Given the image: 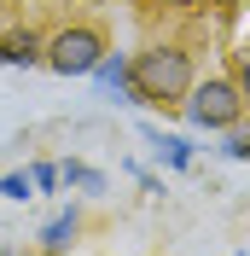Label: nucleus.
<instances>
[{
  "label": "nucleus",
  "instance_id": "1",
  "mask_svg": "<svg viewBox=\"0 0 250 256\" xmlns=\"http://www.w3.org/2000/svg\"><path fill=\"white\" fill-rule=\"evenodd\" d=\"M192 82H198V64H192V47L180 41H152V47L128 52V105L180 111Z\"/></svg>",
  "mask_w": 250,
  "mask_h": 256
},
{
  "label": "nucleus",
  "instance_id": "2",
  "mask_svg": "<svg viewBox=\"0 0 250 256\" xmlns=\"http://www.w3.org/2000/svg\"><path fill=\"white\" fill-rule=\"evenodd\" d=\"M180 116H186V128H198V134H221V128L244 122L238 82L233 76H198L186 88V99H180Z\"/></svg>",
  "mask_w": 250,
  "mask_h": 256
},
{
  "label": "nucleus",
  "instance_id": "3",
  "mask_svg": "<svg viewBox=\"0 0 250 256\" xmlns=\"http://www.w3.org/2000/svg\"><path fill=\"white\" fill-rule=\"evenodd\" d=\"M99 58H105V35H99L94 24H64V30H52L47 35V52H41V64H47L52 76H64V82L94 76Z\"/></svg>",
  "mask_w": 250,
  "mask_h": 256
},
{
  "label": "nucleus",
  "instance_id": "4",
  "mask_svg": "<svg viewBox=\"0 0 250 256\" xmlns=\"http://www.w3.org/2000/svg\"><path fill=\"white\" fill-rule=\"evenodd\" d=\"M140 140L152 146V158L163 163V169H174V175H180V169H192V163H198V146H192L186 134H169V128H157V122H146V128H140Z\"/></svg>",
  "mask_w": 250,
  "mask_h": 256
},
{
  "label": "nucleus",
  "instance_id": "5",
  "mask_svg": "<svg viewBox=\"0 0 250 256\" xmlns=\"http://www.w3.org/2000/svg\"><path fill=\"white\" fill-rule=\"evenodd\" d=\"M47 52V35L30 30V24H12V30H0V64H12V70H35Z\"/></svg>",
  "mask_w": 250,
  "mask_h": 256
},
{
  "label": "nucleus",
  "instance_id": "6",
  "mask_svg": "<svg viewBox=\"0 0 250 256\" xmlns=\"http://www.w3.org/2000/svg\"><path fill=\"white\" fill-rule=\"evenodd\" d=\"M76 233H82V210L70 204V210H58V216L35 233V244H41V256H64L70 244H76Z\"/></svg>",
  "mask_w": 250,
  "mask_h": 256
},
{
  "label": "nucleus",
  "instance_id": "7",
  "mask_svg": "<svg viewBox=\"0 0 250 256\" xmlns=\"http://www.w3.org/2000/svg\"><path fill=\"white\" fill-rule=\"evenodd\" d=\"M88 82H94L105 99L128 105V52H110V47H105V58L94 64V76H88Z\"/></svg>",
  "mask_w": 250,
  "mask_h": 256
},
{
  "label": "nucleus",
  "instance_id": "8",
  "mask_svg": "<svg viewBox=\"0 0 250 256\" xmlns=\"http://www.w3.org/2000/svg\"><path fill=\"white\" fill-rule=\"evenodd\" d=\"M58 180H64L70 192H82V198H105V192H110V175L94 169V163H82V158H64V163H58Z\"/></svg>",
  "mask_w": 250,
  "mask_h": 256
},
{
  "label": "nucleus",
  "instance_id": "9",
  "mask_svg": "<svg viewBox=\"0 0 250 256\" xmlns=\"http://www.w3.org/2000/svg\"><path fill=\"white\" fill-rule=\"evenodd\" d=\"M216 140H221L216 152H221L227 163H250V122H233V128H221Z\"/></svg>",
  "mask_w": 250,
  "mask_h": 256
},
{
  "label": "nucleus",
  "instance_id": "10",
  "mask_svg": "<svg viewBox=\"0 0 250 256\" xmlns=\"http://www.w3.org/2000/svg\"><path fill=\"white\" fill-rule=\"evenodd\" d=\"M0 198H6V204H30V198H35L30 169H6V175H0Z\"/></svg>",
  "mask_w": 250,
  "mask_h": 256
},
{
  "label": "nucleus",
  "instance_id": "11",
  "mask_svg": "<svg viewBox=\"0 0 250 256\" xmlns=\"http://www.w3.org/2000/svg\"><path fill=\"white\" fill-rule=\"evenodd\" d=\"M30 180H35V198L64 186V180H58V163H47V158H41V163H30Z\"/></svg>",
  "mask_w": 250,
  "mask_h": 256
},
{
  "label": "nucleus",
  "instance_id": "12",
  "mask_svg": "<svg viewBox=\"0 0 250 256\" xmlns=\"http://www.w3.org/2000/svg\"><path fill=\"white\" fill-rule=\"evenodd\" d=\"M233 82H238V99H244V122H250V47L233 58Z\"/></svg>",
  "mask_w": 250,
  "mask_h": 256
},
{
  "label": "nucleus",
  "instance_id": "13",
  "mask_svg": "<svg viewBox=\"0 0 250 256\" xmlns=\"http://www.w3.org/2000/svg\"><path fill=\"white\" fill-rule=\"evenodd\" d=\"M128 169H134V180H140V186H146V192H163V180H157V175H152V169H140V163H128Z\"/></svg>",
  "mask_w": 250,
  "mask_h": 256
},
{
  "label": "nucleus",
  "instance_id": "14",
  "mask_svg": "<svg viewBox=\"0 0 250 256\" xmlns=\"http://www.w3.org/2000/svg\"><path fill=\"white\" fill-rule=\"evenodd\" d=\"M0 256H24V250H18V244H6V250H0Z\"/></svg>",
  "mask_w": 250,
  "mask_h": 256
},
{
  "label": "nucleus",
  "instance_id": "15",
  "mask_svg": "<svg viewBox=\"0 0 250 256\" xmlns=\"http://www.w3.org/2000/svg\"><path fill=\"white\" fill-rule=\"evenodd\" d=\"M186 6H210V0H186Z\"/></svg>",
  "mask_w": 250,
  "mask_h": 256
},
{
  "label": "nucleus",
  "instance_id": "16",
  "mask_svg": "<svg viewBox=\"0 0 250 256\" xmlns=\"http://www.w3.org/2000/svg\"><path fill=\"white\" fill-rule=\"evenodd\" d=\"M244 256H250V250H244Z\"/></svg>",
  "mask_w": 250,
  "mask_h": 256
}]
</instances>
